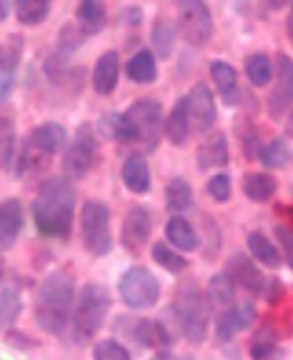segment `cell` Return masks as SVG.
Listing matches in <instances>:
<instances>
[{"mask_svg": "<svg viewBox=\"0 0 293 360\" xmlns=\"http://www.w3.org/2000/svg\"><path fill=\"white\" fill-rule=\"evenodd\" d=\"M118 53L108 51L98 58L96 68H93V88L101 93V96H108L116 90V83H118Z\"/></svg>", "mask_w": 293, "mask_h": 360, "instance_id": "cell-15", "label": "cell"}, {"mask_svg": "<svg viewBox=\"0 0 293 360\" xmlns=\"http://www.w3.org/2000/svg\"><path fill=\"white\" fill-rule=\"evenodd\" d=\"M96 153H98L96 133H93L90 125H80L73 143L68 146L63 168H66V173L70 175V178H83V175L93 168V163H96Z\"/></svg>", "mask_w": 293, "mask_h": 360, "instance_id": "cell-9", "label": "cell"}, {"mask_svg": "<svg viewBox=\"0 0 293 360\" xmlns=\"http://www.w3.org/2000/svg\"><path fill=\"white\" fill-rule=\"evenodd\" d=\"M153 45L161 58H168L173 53L175 45V28L170 25L166 18H158V22L153 25Z\"/></svg>", "mask_w": 293, "mask_h": 360, "instance_id": "cell-31", "label": "cell"}, {"mask_svg": "<svg viewBox=\"0 0 293 360\" xmlns=\"http://www.w3.org/2000/svg\"><path fill=\"white\" fill-rule=\"evenodd\" d=\"M130 125L135 130V141L143 143L146 150H153L161 138V120H163V108L158 101L151 98H143V101L133 103V105L125 110Z\"/></svg>", "mask_w": 293, "mask_h": 360, "instance_id": "cell-7", "label": "cell"}, {"mask_svg": "<svg viewBox=\"0 0 293 360\" xmlns=\"http://www.w3.org/2000/svg\"><path fill=\"white\" fill-rule=\"evenodd\" d=\"M288 33H291V38H293V8H291V15H288Z\"/></svg>", "mask_w": 293, "mask_h": 360, "instance_id": "cell-43", "label": "cell"}, {"mask_svg": "<svg viewBox=\"0 0 293 360\" xmlns=\"http://www.w3.org/2000/svg\"><path fill=\"white\" fill-rule=\"evenodd\" d=\"M288 130H291V135H293V115H291V125H288Z\"/></svg>", "mask_w": 293, "mask_h": 360, "instance_id": "cell-44", "label": "cell"}, {"mask_svg": "<svg viewBox=\"0 0 293 360\" xmlns=\"http://www.w3.org/2000/svg\"><path fill=\"white\" fill-rule=\"evenodd\" d=\"M23 45L18 38H8L6 48H3V70H0V101H8L13 90V80H15V63L20 58Z\"/></svg>", "mask_w": 293, "mask_h": 360, "instance_id": "cell-20", "label": "cell"}, {"mask_svg": "<svg viewBox=\"0 0 293 360\" xmlns=\"http://www.w3.org/2000/svg\"><path fill=\"white\" fill-rule=\"evenodd\" d=\"M43 155H48V153H43L33 141H28L25 146H23V150L18 153V168H15V173L18 175H25V173H30V170H40L45 165V163H40V160H43Z\"/></svg>", "mask_w": 293, "mask_h": 360, "instance_id": "cell-35", "label": "cell"}, {"mask_svg": "<svg viewBox=\"0 0 293 360\" xmlns=\"http://www.w3.org/2000/svg\"><path fill=\"white\" fill-rule=\"evenodd\" d=\"M251 358L254 360H278L281 358V350L273 343V330L266 328L263 333H258L256 343L251 345Z\"/></svg>", "mask_w": 293, "mask_h": 360, "instance_id": "cell-36", "label": "cell"}, {"mask_svg": "<svg viewBox=\"0 0 293 360\" xmlns=\"http://www.w3.org/2000/svg\"><path fill=\"white\" fill-rule=\"evenodd\" d=\"M248 250L254 253L256 260H261V263L268 265V268H278V265H281V253H278L276 245L266 236H261V233H251V236H248Z\"/></svg>", "mask_w": 293, "mask_h": 360, "instance_id": "cell-26", "label": "cell"}, {"mask_svg": "<svg viewBox=\"0 0 293 360\" xmlns=\"http://www.w3.org/2000/svg\"><path fill=\"white\" fill-rule=\"evenodd\" d=\"M261 160H263L268 168H286L288 160H291V148L281 138H273L270 143H266L261 148Z\"/></svg>", "mask_w": 293, "mask_h": 360, "instance_id": "cell-30", "label": "cell"}, {"mask_svg": "<svg viewBox=\"0 0 293 360\" xmlns=\"http://www.w3.org/2000/svg\"><path fill=\"white\" fill-rule=\"evenodd\" d=\"M151 238V215L146 208H130L123 220V245L130 253H138Z\"/></svg>", "mask_w": 293, "mask_h": 360, "instance_id": "cell-13", "label": "cell"}, {"mask_svg": "<svg viewBox=\"0 0 293 360\" xmlns=\"http://www.w3.org/2000/svg\"><path fill=\"white\" fill-rule=\"evenodd\" d=\"M20 231H23V208L20 202L11 198L0 208V245H3V250H8L15 243Z\"/></svg>", "mask_w": 293, "mask_h": 360, "instance_id": "cell-17", "label": "cell"}, {"mask_svg": "<svg viewBox=\"0 0 293 360\" xmlns=\"http://www.w3.org/2000/svg\"><path fill=\"white\" fill-rule=\"evenodd\" d=\"M175 323L178 330L191 340V343H203L206 340V326H208V308L203 303L201 292L193 285H186L178 290V298L173 305Z\"/></svg>", "mask_w": 293, "mask_h": 360, "instance_id": "cell-4", "label": "cell"}, {"mask_svg": "<svg viewBox=\"0 0 293 360\" xmlns=\"http://www.w3.org/2000/svg\"><path fill=\"white\" fill-rule=\"evenodd\" d=\"M188 130H191V112H188V96L180 98L170 110L166 120V135L173 146H183L188 141Z\"/></svg>", "mask_w": 293, "mask_h": 360, "instance_id": "cell-18", "label": "cell"}, {"mask_svg": "<svg viewBox=\"0 0 293 360\" xmlns=\"http://www.w3.org/2000/svg\"><path fill=\"white\" fill-rule=\"evenodd\" d=\"M0 143H3V168L11 170L13 165V150H15V133H13V125L11 120H3V135H0Z\"/></svg>", "mask_w": 293, "mask_h": 360, "instance_id": "cell-39", "label": "cell"}, {"mask_svg": "<svg viewBox=\"0 0 293 360\" xmlns=\"http://www.w3.org/2000/svg\"><path fill=\"white\" fill-rule=\"evenodd\" d=\"M188 112H191V125L198 133H208L216 123V101L211 96L208 85H196L188 93Z\"/></svg>", "mask_w": 293, "mask_h": 360, "instance_id": "cell-11", "label": "cell"}, {"mask_svg": "<svg viewBox=\"0 0 293 360\" xmlns=\"http://www.w3.org/2000/svg\"><path fill=\"white\" fill-rule=\"evenodd\" d=\"M166 236H168V240L173 243L178 250H196L198 248V236L196 231L191 228V223L188 220H183L180 215H175V218L168 220V228H166Z\"/></svg>", "mask_w": 293, "mask_h": 360, "instance_id": "cell-22", "label": "cell"}, {"mask_svg": "<svg viewBox=\"0 0 293 360\" xmlns=\"http://www.w3.org/2000/svg\"><path fill=\"white\" fill-rule=\"evenodd\" d=\"M166 200L173 213H186L193 205V191L183 178H173L166 188Z\"/></svg>", "mask_w": 293, "mask_h": 360, "instance_id": "cell-28", "label": "cell"}, {"mask_svg": "<svg viewBox=\"0 0 293 360\" xmlns=\"http://www.w3.org/2000/svg\"><path fill=\"white\" fill-rule=\"evenodd\" d=\"M243 193H246L254 202H266L273 198V193H276V180L266 173H251V175H246Z\"/></svg>", "mask_w": 293, "mask_h": 360, "instance_id": "cell-25", "label": "cell"}, {"mask_svg": "<svg viewBox=\"0 0 293 360\" xmlns=\"http://www.w3.org/2000/svg\"><path fill=\"white\" fill-rule=\"evenodd\" d=\"M118 290L120 300L133 310L153 308L158 303V298H161V283H158V278L148 268H141V265L125 270L118 283Z\"/></svg>", "mask_w": 293, "mask_h": 360, "instance_id": "cell-6", "label": "cell"}, {"mask_svg": "<svg viewBox=\"0 0 293 360\" xmlns=\"http://www.w3.org/2000/svg\"><path fill=\"white\" fill-rule=\"evenodd\" d=\"M236 298V283L228 273H216L208 283V300L213 305H231Z\"/></svg>", "mask_w": 293, "mask_h": 360, "instance_id": "cell-27", "label": "cell"}, {"mask_svg": "<svg viewBox=\"0 0 293 360\" xmlns=\"http://www.w3.org/2000/svg\"><path fill=\"white\" fill-rule=\"evenodd\" d=\"M18 313H20V295H18L11 283H6L3 290H0V318H3V326L11 328L15 323Z\"/></svg>", "mask_w": 293, "mask_h": 360, "instance_id": "cell-32", "label": "cell"}, {"mask_svg": "<svg viewBox=\"0 0 293 360\" xmlns=\"http://www.w3.org/2000/svg\"><path fill=\"white\" fill-rule=\"evenodd\" d=\"M208 193L213 200L218 202H225L228 198H231V178L228 175H213V178L208 180Z\"/></svg>", "mask_w": 293, "mask_h": 360, "instance_id": "cell-40", "label": "cell"}, {"mask_svg": "<svg viewBox=\"0 0 293 360\" xmlns=\"http://www.w3.org/2000/svg\"><path fill=\"white\" fill-rule=\"evenodd\" d=\"M30 141L40 148L43 153L53 155V153H61L63 148L68 146V133L63 125L58 123H45V125H38L30 135Z\"/></svg>", "mask_w": 293, "mask_h": 360, "instance_id": "cell-19", "label": "cell"}, {"mask_svg": "<svg viewBox=\"0 0 293 360\" xmlns=\"http://www.w3.org/2000/svg\"><path fill=\"white\" fill-rule=\"evenodd\" d=\"M125 73H128V78L133 80V83H141V85L153 83V80H156V58H153V53L151 51L135 53L128 60Z\"/></svg>", "mask_w": 293, "mask_h": 360, "instance_id": "cell-23", "label": "cell"}, {"mask_svg": "<svg viewBox=\"0 0 293 360\" xmlns=\"http://www.w3.org/2000/svg\"><path fill=\"white\" fill-rule=\"evenodd\" d=\"M256 321V308L251 303H236L225 310L216 323V338L218 340H231L241 330H248Z\"/></svg>", "mask_w": 293, "mask_h": 360, "instance_id": "cell-12", "label": "cell"}, {"mask_svg": "<svg viewBox=\"0 0 293 360\" xmlns=\"http://www.w3.org/2000/svg\"><path fill=\"white\" fill-rule=\"evenodd\" d=\"M75 188L66 178H51L40 186L33 202V220L43 236L66 238L73 225Z\"/></svg>", "mask_w": 293, "mask_h": 360, "instance_id": "cell-1", "label": "cell"}, {"mask_svg": "<svg viewBox=\"0 0 293 360\" xmlns=\"http://www.w3.org/2000/svg\"><path fill=\"white\" fill-rule=\"evenodd\" d=\"M293 103V60L281 53L276 68V85L268 96V112L273 118H281Z\"/></svg>", "mask_w": 293, "mask_h": 360, "instance_id": "cell-10", "label": "cell"}, {"mask_svg": "<svg viewBox=\"0 0 293 360\" xmlns=\"http://www.w3.org/2000/svg\"><path fill=\"white\" fill-rule=\"evenodd\" d=\"M211 78H213L216 88L220 90V96H228L236 88V68L223 60H216L211 63Z\"/></svg>", "mask_w": 293, "mask_h": 360, "instance_id": "cell-34", "label": "cell"}, {"mask_svg": "<svg viewBox=\"0 0 293 360\" xmlns=\"http://www.w3.org/2000/svg\"><path fill=\"white\" fill-rule=\"evenodd\" d=\"M246 75L254 85H268L273 78V65H270L268 56L266 53H254V56L246 60Z\"/></svg>", "mask_w": 293, "mask_h": 360, "instance_id": "cell-29", "label": "cell"}, {"mask_svg": "<svg viewBox=\"0 0 293 360\" xmlns=\"http://www.w3.org/2000/svg\"><path fill=\"white\" fill-rule=\"evenodd\" d=\"M225 163H228V143H225V135L223 133L208 135L201 143V148H198V168L211 170V168H220Z\"/></svg>", "mask_w": 293, "mask_h": 360, "instance_id": "cell-16", "label": "cell"}, {"mask_svg": "<svg viewBox=\"0 0 293 360\" xmlns=\"http://www.w3.org/2000/svg\"><path fill=\"white\" fill-rule=\"evenodd\" d=\"M108 308H111V295H108L106 285L98 283H88L80 288L78 303H75L73 315V335L78 343H85L101 330L103 321H106Z\"/></svg>", "mask_w": 293, "mask_h": 360, "instance_id": "cell-3", "label": "cell"}, {"mask_svg": "<svg viewBox=\"0 0 293 360\" xmlns=\"http://www.w3.org/2000/svg\"><path fill=\"white\" fill-rule=\"evenodd\" d=\"M80 238L88 253L106 255L113 245L111 238V210L106 202L88 200L80 210Z\"/></svg>", "mask_w": 293, "mask_h": 360, "instance_id": "cell-5", "label": "cell"}, {"mask_svg": "<svg viewBox=\"0 0 293 360\" xmlns=\"http://www.w3.org/2000/svg\"><path fill=\"white\" fill-rule=\"evenodd\" d=\"M178 28L183 40L191 45H206L213 35V20H211V11L201 0H183L178 6Z\"/></svg>", "mask_w": 293, "mask_h": 360, "instance_id": "cell-8", "label": "cell"}, {"mask_svg": "<svg viewBox=\"0 0 293 360\" xmlns=\"http://www.w3.org/2000/svg\"><path fill=\"white\" fill-rule=\"evenodd\" d=\"M8 15V3H0V20H6Z\"/></svg>", "mask_w": 293, "mask_h": 360, "instance_id": "cell-42", "label": "cell"}, {"mask_svg": "<svg viewBox=\"0 0 293 360\" xmlns=\"http://www.w3.org/2000/svg\"><path fill=\"white\" fill-rule=\"evenodd\" d=\"M170 360H193V358H188V355H186V358H170Z\"/></svg>", "mask_w": 293, "mask_h": 360, "instance_id": "cell-45", "label": "cell"}, {"mask_svg": "<svg viewBox=\"0 0 293 360\" xmlns=\"http://www.w3.org/2000/svg\"><path fill=\"white\" fill-rule=\"evenodd\" d=\"M153 260H156L158 265H163L166 270H170V273L186 270V260L180 258L178 253H173L166 243H156V245H153Z\"/></svg>", "mask_w": 293, "mask_h": 360, "instance_id": "cell-37", "label": "cell"}, {"mask_svg": "<svg viewBox=\"0 0 293 360\" xmlns=\"http://www.w3.org/2000/svg\"><path fill=\"white\" fill-rule=\"evenodd\" d=\"M75 300V283L70 273L66 270H56L40 283L38 300H35V318L38 326L45 333H58L66 330L68 321H70V308Z\"/></svg>", "mask_w": 293, "mask_h": 360, "instance_id": "cell-2", "label": "cell"}, {"mask_svg": "<svg viewBox=\"0 0 293 360\" xmlns=\"http://www.w3.org/2000/svg\"><path fill=\"white\" fill-rule=\"evenodd\" d=\"M225 273H228V276L233 278V283H238V285L246 288V290H251V292H263L266 278L261 276V270L256 268L254 260H248L246 255H233Z\"/></svg>", "mask_w": 293, "mask_h": 360, "instance_id": "cell-14", "label": "cell"}, {"mask_svg": "<svg viewBox=\"0 0 293 360\" xmlns=\"http://www.w3.org/2000/svg\"><path fill=\"white\" fill-rule=\"evenodd\" d=\"M123 183L128 191L133 193H148L151 188V170H148V163L143 158L130 155L123 163Z\"/></svg>", "mask_w": 293, "mask_h": 360, "instance_id": "cell-21", "label": "cell"}, {"mask_svg": "<svg viewBox=\"0 0 293 360\" xmlns=\"http://www.w3.org/2000/svg\"><path fill=\"white\" fill-rule=\"evenodd\" d=\"M15 15L23 25H38L48 15V3L45 0H20L15 6Z\"/></svg>", "mask_w": 293, "mask_h": 360, "instance_id": "cell-33", "label": "cell"}, {"mask_svg": "<svg viewBox=\"0 0 293 360\" xmlns=\"http://www.w3.org/2000/svg\"><path fill=\"white\" fill-rule=\"evenodd\" d=\"M276 236H278V240H281L283 250H286V258L291 260V265H293V233L288 231V228H283V225H278Z\"/></svg>", "mask_w": 293, "mask_h": 360, "instance_id": "cell-41", "label": "cell"}, {"mask_svg": "<svg viewBox=\"0 0 293 360\" xmlns=\"http://www.w3.org/2000/svg\"><path fill=\"white\" fill-rule=\"evenodd\" d=\"M75 18H78L80 28L88 35H93L106 25V8L98 0H83L78 6V11H75Z\"/></svg>", "mask_w": 293, "mask_h": 360, "instance_id": "cell-24", "label": "cell"}, {"mask_svg": "<svg viewBox=\"0 0 293 360\" xmlns=\"http://www.w3.org/2000/svg\"><path fill=\"white\" fill-rule=\"evenodd\" d=\"M93 360H130V353L118 340H98L93 348Z\"/></svg>", "mask_w": 293, "mask_h": 360, "instance_id": "cell-38", "label": "cell"}]
</instances>
